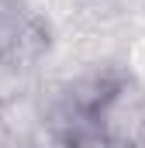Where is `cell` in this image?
I'll return each instance as SVG.
<instances>
[{
  "label": "cell",
  "instance_id": "obj_1",
  "mask_svg": "<svg viewBox=\"0 0 145 148\" xmlns=\"http://www.w3.org/2000/svg\"><path fill=\"white\" fill-rule=\"evenodd\" d=\"M90 121L100 148H145V79L117 69L100 86Z\"/></svg>",
  "mask_w": 145,
  "mask_h": 148
}]
</instances>
